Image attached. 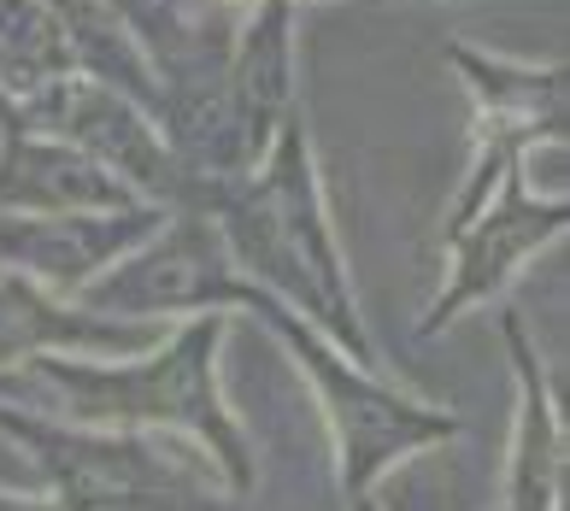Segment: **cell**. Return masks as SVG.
Here are the masks:
<instances>
[{
  "mask_svg": "<svg viewBox=\"0 0 570 511\" xmlns=\"http://www.w3.org/2000/svg\"><path fill=\"white\" fill-rule=\"evenodd\" d=\"M224 324L218 317H195L159 353L136 358V365H71V358H30V389L41 406L59 412V423H82V430H141V435H177L213 459V471L247 494L253 488V453L236 412L224 406L213 353H218ZM36 412V417H48Z\"/></svg>",
  "mask_w": 570,
  "mask_h": 511,
  "instance_id": "obj_1",
  "label": "cell"
},
{
  "mask_svg": "<svg viewBox=\"0 0 570 511\" xmlns=\"http://www.w3.org/2000/svg\"><path fill=\"white\" fill-rule=\"evenodd\" d=\"M0 430L30 453L53 511H236L200 446L141 430H82L0 406Z\"/></svg>",
  "mask_w": 570,
  "mask_h": 511,
  "instance_id": "obj_2",
  "label": "cell"
},
{
  "mask_svg": "<svg viewBox=\"0 0 570 511\" xmlns=\"http://www.w3.org/2000/svg\"><path fill=\"white\" fill-rule=\"evenodd\" d=\"M283 324L301 371L312 376V389L324 400V417H330V435H335V464H342V494L347 500H365L383 471H394L400 459L424 453V446L459 435V417L453 412H435V406H417L389 382H376L365 365H342L330 347H318L306 330H294V317L277 306H259Z\"/></svg>",
  "mask_w": 570,
  "mask_h": 511,
  "instance_id": "obj_3",
  "label": "cell"
},
{
  "mask_svg": "<svg viewBox=\"0 0 570 511\" xmlns=\"http://www.w3.org/2000/svg\"><path fill=\"white\" fill-rule=\"evenodd\" d=\"M89 301L100 312H130V317H147V312H213L218 317V306H259L265 294L247 288L224 265L218 242L195 218H183L147 259L112 271L107 283H95Z\"/></svg>",
  "mask_w": 570,
  "mask_h": 511,
  "instance_id": "obj_4",
  "label": "cell"
},
{
  "mask_svg": "<svg viewBox=\"0 0 570 511\" xmlns=\"http://www.w3.org/2000/svg\"><path fill=\"white\" fill-rule=\"evenodd\" d=\"M505 347L518 365V423H512V464H505V511H559L564 505V423L547 389V371L530 335L512 312L500 317Z\"/></svg>",
  "mask_w": 570,
  "mask_h": 511,
  "instance_id": "obj_5",
  "label": "cell"
},
{
  "mask_svg": "<svg viewBox=\"0 0 570 511\" xmlns=\"http://www.w3.org/2000/svg\"><path fill=\"white\" fill-rule=\"evenodd\" d=\"M36 112L48 118L53 130H66L82 147H95V154L107 165H118L124 177H136L147 188H171V159H165V147L154 141V130H147L118 95L66 77V82H53V89L36 100Z\"/></svg>",
  "mask_w": 570,
  "mask_h": 511,
  "instance_id": "obj_6",
  "label": "cell"
},
{
  "mask_svg": "<svg viewBox=\"0 0 570 511\" xmlns=\"http://www.w3.org/2000/svg\"><path fill=\"white\" fill-rule=\"evenodd\" d=\"M559 224H564V206H523L518 188H512V195H505V206L489 212V224H482L476 236L464 242L459 271H453V288H441V301L430 306L424 335H435L459 306H471V301H482L489 288H500L523 253L541 247L547 236H559Z\"/></svg>",
  "mask_w": 570,
  "mask_h": 511,
  "instance_id": "obj_7",
  "label": "cell"
},
{
  "mask_svg": "<svg viewBox=\"0 0 570 511\" xmlns=\"http://www.w3.org/2000/svg\"><path fill=\"white\" fill-rule=\"evenodd\" d=\"M154 224L147 212H130V218H0V253H12V259H24L41 283H82L107 253L130 247L141 229Z\"/></svg>",
  "mask_w": 570,
  "mask_h": 511,
  "instance_id": "obj_8",
  "label": "cell"
},
{
  "mask_svg": "<svg viewBox=\"0 0 570 511\" xmlns=\"http://www.w3.org/2000/svg\"><path fill=\"white\" fill-rule=\"evenodd\" d=\"M0 206H30V212H71V206H130V188L107 177L100 165L77 159L71 147L48 141H7L0 154Z\"/></svg>",
  "mask_w": 570,
  "mask_h": 511,
  "instance_id": "obj_9",
  "label": "cell"
},
{
  "mask_svg": "<svg viewBox=\"0 0 570 511\" xmlns=\"http://www.w3.org/2000/svg\"><path fill=\"white\" fill-rule=\"evenodd\" d=\"M53 347H82V353H118V347H154V330H124V324H95L82 312L48 306L24 283H0V365L18 358H53Z\"/></svg>",
  "mask_w": 570,
  "mask_h": 511,
  "instance_id": "obj_10",
  "label": "cell"
},
{
  "mask_svg": "<svg viewBox=\"0 0 570 511\" xmlns=\"http://www.w3.org/2000/svg\"><path fill=\"white\" fill-rule=\"evenodd\" d=\"M0 511H53L41 494H12V488H0Z\"/></svg>",
  "mask_w": 570,
  "mask_h": 511,
  "instance_id": "obj_11",
  "label": "cell"
},
{
  "mask_svg": "<svg viewBox=\"0 0 570 511\" xmlns=\"http://www.w3.org/2000/svg\"><path fill=\"white\" fill-rule=\"evenodd\" d=\"M347 511H383V505H376V500L365 494V500H347Z\"/></svg>",
  "mask_w": 570,
  "mask_h": 511,
  "instance_id": "obj_12",
  "label": "cell"
}]
</instances>
